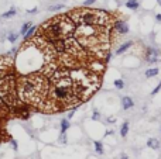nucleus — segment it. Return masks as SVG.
I'll return each mask as SVG.
<instances>
[{
	"label": "nucleus",
	"instance_id": "obj_1",
	"mask_svg": "<svg viewBox=\"0 0 161 159\" xmlns=\"http://www.w3.org/2000/svg\"><path fill=\"white\" fill-rule=\"evenodd\" d=\"M79 106L69 69H55L50 76V92L43 111L58 113Z\"/></svg>",
	"mask_w": 161,
	"mask_h": 159
},
{
	"label": "nucleus",
	"instance_id": "obj_2",
	"mask_svg": "<svg viewBox=\"0 0 161 159\" xmlns=\"http://www.w3.org/2000/svg\"><path fill=\"white\" fill-rule=\"evenodd\" d=\"M50 92V78L41 72L26 73L17 78L19 99L28 107L43 110Z\"/></svg>",
	"mask_w": 161,
	"mask_h": 159
},
{
	"label": "nucleus",
	"instance_id": "obj_3",
	"mask_svg": "<svg viewBox=\"0 0 161 159\" xmlns=\"http://www.w3.org/2000/svg\"><path fill=\"white\" fill-rule=\"evenodd\" d=\"M74 30H75V23L71 20V17L68 14H65V16L60 14V16L45 21L38 28L35 35L41 37L43 40L48 41V42H54V41L72 37L74 35Z\"/></svg>",
	"mask_w": 161,
	"mask_h": 159
},
{
	"label": "nucleus",
	"instance_id": "obj_4",
	"mask_svg": "<svg viewBox=\"0 0 161 159\" xmlns=\"http://www.w3.org/2000/svg\"><path fill=\"white\" fill-rule=\"evenodd\" d=\"M69 75L71 79H72V83H74L75 93L79 99V103L89 99L101 85L99 75L91 69L72 68V69H69Z\"/></svg>",
	"mask_w": 161,
	"mask_h": 159
},
{
	"label": "nucleus",
	"instance_id": "obj_5",
	"mask_svg": "<svg viewBox=\"0 0 161 159\" xmlns=\"http://www.w3.org/2000/svg\"><path fill=\"white\" fill-rule=\"evenodd\" d=\"M17 78L19 75L14 70L0 78V100L9 107V110L20 103L17 93Z\"/></svg>",
	"mask_w": 161,
	"mask_h": 159
},
{
	"label": "nucleus",
	"instance_id": "obj_6",
	"mask_svg": "<svg viewBox=\"0 0 161 159\" xmlns=\"http://www.w3.org/2000/svg\"><path fill=\"white\" fill-rule=\"evenodd\" d=\"M144 61L147 63H155L158 61H161V55L160 51L154 46H147L144 51Z\"/></svg>",
	"mask_w": 161,
	"mask_h": 159
},
{
	"label": "nucleus",
	"instance_id": "obj_7",
	"mask_svg": "<svg viewBox=\"0 0 161 159\" xmlns=\"http://www.w3.org/2000/svg\"><path fill=\"white\" fill-rule=\"evenodd\" d=\"M113 31H116L119 35H124V34L129 33V26L126 24V21H123V20H114Z\"/></svg>",
	"mask_w": 161,
	"mask_h": 159
},
{
	"label": "nucleus",
	"instance_id": "obj_8",
	"mask_svg": "<svg viewBox=\"0 0 161 159\" xmlns=\"http://www.w3.org/2000/svg\"><path fill=\"white\" fill-rule=\"evenodd\" d=\"M122 107H123V110H130L134 107V101L131 97L129 96H124L123 99H122Z\"/></svg>",
	"mask_w": 161,
	"mask_h": 159
},
{
	"label": "nucleus",
	"instance_id": "obj_9",
	"mask_svg": "<svg viewBox=\"0 0 161 159\" xmlns=\"http://www.w3.org/2000/svg\"><path fill=\"white\" fill-rule=\"evenodd\" d=\"M9 114H10V110H9V107L4 104L2 100H0V120L3 118H7L9 117Z\"/></svg>",
	"mask_w": 161,
	"mask_h": 159
},
{
	"label": "nucleus",
	"instance_id": "obj_10",
	"mask_svg": "<svg viewBox=\"0 0 161 159\" xmlns=\"http://www.w3.org/2000/svg\"><path fill=\"white\" fill-rule=\"evenodd\" d=\"M124 6L130 10H137L140 7V3H138V0H127V2H124Z\"/></svg>",
	"mask_w": 161,
	"mask_h": 159
},
{
	"label": "nucleus",
	"instance_id": "obj_11",
	"mask_svg": "<svg viewBox=\"0 0 161 159\" xmlns=\"http://www.w3.org/2000/svg\"><path fill=\"white\" fill-rule=\"evenodd\" d=\"M130 46H133V42H131V41H127V42L122 44V45L118 48L116 54H118V55H122V54H123V52H126V51H127L129 48H130Z\"/></svg>",
	"mask_w": 161,
	"mask_h": 159
},
{
	"label": "nucleus",
	"instance_id": "obj_12",
	"mask_svg": "<svg viewBox=\"0 0 161 159\" xmlns=\"http://www.w3.org/2000/svg\"><path fill=\"white\" fill-rule=\"evenodd\" d=\"M147 146L151 149H158L160 148V141L157 138H148L147 139Z\"/></svg>",
	"mask_w": 161,
	"mask_h": 159
},
{
	"label": "nucleus",
	"instance_id": "obj_13",
	"mask_svg": "<svg viewBox=\"0 0 161 159\" xmlns=\"http://www.w3.org/2000/svg\"><path fill=\"white\" fill-rule=\"evenodd\" d=\"M160 73V69L158 68H151V69L146 70V78H154Z\"/></svg>",
	"mask_w": 161,
	"mask_h": 159
},
{
	"label": "nucleus",
	"instance_id": "obj_14",
	"mask_svg": "<svg viewBox=\"0 0 161 159\" xmlns=\"http://www.w3.org/2000/svg\"><path fill=\"white\" fill-rule=\"evenodd\" d=\"M93 146H95V151H96V153H99V155H103V144L101 142V141H95L93 142Z\"/></svg>",
	"mask_w": 161,
	"mask_h": 159
},
{
	"label": "nucleus",
	"instance_id": "obj_15",
	"mask_svg": "<svg viewBox=\"0 0 161 159\" xmlns=\"http://www.w3.org/2000/svg\"><path fill=\"white\" fill-rule=\"evenodd\" d=\"M17 14V10L14 9V7H11L9 11H6V13L2 14V18H11V17H14Z\"/></svg>",
	"mask_w": 161,
	"mask_h": 159
},
{
	"label": "nucleus",
	"instance_id": "obj_16",
	"mask_svg": "<svg viewBox=\"0 0 161 159\" xmlns=\"http://www.w3.org/2000/svg\"><path fill=\"white\" fill-rule=\"evenodd\" d=\"M35 33V27H33L31 26L28 30L26 31V34H24V41H28L30 38H33V34Z\"/></svg>",
	"mask_w": 161,
	"mask_h": 159
},
{
	"label": "nucleus",
	"instance_id": "obj_17",
	"mask_svg": "<svg viewBox=\"0 0 161 159\" xmlns=\"http://www.w3.org/2000/svg\"><path fill=\"white\" fill-rule=\"evenodd\" d=\"M68 128H69V121H68V118H62V121H61V134L67 133Z\"/></svg>",
	"mask_w": 161,
	"mask_h": 159
},
{
	"label": "nucleus",
	"instance_id": "obj_18",
	"mask_svg": "<svg viewBox=\"0 0 161 159\" xmlns=\"http://www.w3.org/2000/svg\"><path fill=\"white\" fill-rule=\"evenodd\" d=\"M129 134V123L127 121H124L123 125H122V129H120V135L123 137V138H126Z\"/></svg>",
	"mask_w": 161,
	"mask_h": 159
},
{
	"label": "nucleus",
	"instance_id": "obj_19",
	"mask_svg": "<svg viewBox=\"0 0 161 159\" xmlns=\"http://www.w3.org/2000/svg\"><path fill=\"white\" fill-rule=\"evenodd\" d=\"M17 40H19V34H16V33H10L9 35H7V41L11 42V44H14Z\"/></svg>",
	"mask_w": 161,
	"mask_h": 159
},
{
	"label": "nucleus",
	"instance_id": "obj_20",
	"mask_svg": "<svg viewBox=\"0 0 161 159\" xmlns=\"http://www.w3.org/2000/svg\"><path fill=\"white\" fill-rule=\"evenodd\" d=\"M31 26H33V23H31V21H28V23H24L23 27H21V30H20V35H24V34H26V31L28 30Z\"/></svg>",
	"mask_w": 161,
	"mask_h": 159
},
{
	"label": "nucleus",
	"instance_id": "obj_21",
	"mask_svg": "<svg viewBox=\"0 0 161 159\" xmlns=\"http://www.w3.org/2000/svg\"><path fill=\"white\" fill-rule=\"evenodd\" d=\"M114 87H116V89H119V90L123 89V87H124L123 80H122V79H116V80H114Z\"/></svg>",
	"mask_w": 161,
	"mask_h": 159
},
{
	"label": "nucleus",
	"instance_id": "obj_22",
	"mask_svg": "<svg viewBox=\"0 0 161 159\" xmlns=\"http://www.w3.org/2000/svg\"><path fill=\"white\" fill-rule=\"evenodd\" d=\"M61 9H64V4H54V6L48 7L50 11H57V10H61Z\"/></svg>",
	"mask_w": 161,
	"mask_h": 159
},
{
	"label": "nucleus",
	"instance_id": "obj_23",
	"mask_svg": "<svg viewBox=\"0 0 161 159\" xmlns=\"http://www.w3.org/2000/svg\"><path fill=\"white\" fill-rule=\"evenodd\" d=\"M92 120H93V121L101 120V114H99V111H97V110H95V111H93V114H92Z\"/></svg>",
	"mask_w": 161,
	"mask_h": 159
},
{
	"label": "nucleus",
	"instance_id": "obj_24",
	"mask_svg": "<svg viewBox=\"0 0 161 159\" xmlns=\"http://www.w3.org/2000/svg\"><path fill=\"white\" fill-rule=\"evenodd\" d=\"M60 142L61 144H67V133H64V134H61L60 135Z\"/></svg>",
	"mask_w": 161,
	"mask_h": 159
},
{
	"label": "nucleus",
	"instance_id": "obj_25",
	"mask_svg": "<svg viewBox=\"0 0 161 159\" xmlns=\"http://www.w3.org/2000/svg\"><path fill=\"white\" fill-rule=\"evenodd\" d=\"M160 89H161V83H158L157 86H155V89L153 90V92H151V96H155V94H157V93L160 92Z\"/></svg>",
	"mask_w": 161,
	"mask_h": 159
},
{
	"label": "nucleus",
	"instance_id": "obj_26",
	"mask_svg": "<svg viewBox=\"0 0 161 159\" xmlns=\"http://www.w3.org/2000/svg\"><path fill=\"white\" fill-rule=\"evenodd\" d=\"M95 2H96V0H85V2H84V6L88 7V6H91V4H93Z\"/></svg>",
	"mask_w": 161,
	"mask_h": 159
},
{
	"label": "nucleus",
	"instance_id": "obj_27",
	"mask_svg": "<svg viewBox=\"0 0 161 159\" xmlns=\"http://www.w3.org/2000/svg\"><path fill=\"white\" fill-rule=\"evenodd\" d=\"M10 144L13 145V149H14V151H17V142H16V141H14V139H10Z\"/></svg>",
	"mask_w": 161,
	"mask_h": 159
},
{
	"label": "nucleus",
	"instance_id": "obj_28",
	"mask_svg": "<svg viewBox=\"0 0 161 159\" xmlns=\"http://www.w3.org/2000/svg\"><path fill=\"white\" fill-rule=\"evenodd\" d=\"M27 13L28 14H35L37 13V7H34V9H31V10H27Z\"/></svg>",
	"mask_w": 161,
	"mask_h": 159
},
{
	"label": "nucleus",
	"instance_id": "obj_29",
	"mask_svg": "<svg viewBox=\"0 0 161 159\" xmlns=\"http://www.w3.org/2000/svg\"><path fill=\"white\" fill-rule=\"evenodd\" d=\"M155 21H158V23H161V13H158L157 16H155Z\"/></svg>",
	"mask_w": 161,
	"mask_h": 159
},
{
	"label": "nucleus",
	"instance_id": "obj_30",
	"mask_svg": "<svg viewBox=\"0 0 161 159\" xmlns=\"http://www.w3.org/2000/svg\"><path fill=\"white\" fill-rule=\"evenodd\" d=\"M107 121H109V123H114L116 120H114V117H109V118H107Z\"/></svg>",
	"mask_w": 161,
	"mask_h": 159
},
{
	"label": "nucleus",
	"instance_id": "obj_31",
	"mask_svg": "<svg viewBox=\"0 0 161 159\" xmlns=\"http://www.w3.org/2000/svg\"><path fill=\"white\" fill-rule=\"evenodd\" d=\"M114 2H116V3H118V4H122V3H124L126 0H114Z\"/></svg>",
	"mask_w": 161,
	"mask_h": 159
},
{
	"label": "nucleus",
	"instance_id": "obj_32",
	"mask_svg": "<svg viewBox=\"0 0 161 159\" xmlns=\"http://www.w3.org/2000/svg\"><path fill=\"white\" fill-rule=\"evenodd\" d=\"M113 134V131H106V134H105V137H107V135H112Z\"/></svg>",
	"mask_w": 161,
	"mask_h": 159
},
{
	"label": "nucleus",
	"instance_id": "obj_33",
	"mask_svg": "<svg viewBox=\"0 0 161 159\" xmlns=\"http://www.w3.org/2000/svg\"><path fill=\"white\" fill-rule=\"evenodd\" d=\"M120 159H129V156H127V155H122Z\"/></svg>",
	"mask_w": 161,
	"mask_h": 159
},
{
	"label": "nucleus",
	"instance_id": "obj_34",
	"mask_svg": "<svg viewBox=\"0 0 161 159\" xmlns=\"http://www.w3.org/2000/svg\"><path fill=\"white\" fill-rule=\"evenodd\" d=\"M157 2H158V6H161V0H157Z\"/></svg>",
	"mask_w": 161,
	"mask_h": 159
}]
</instances>
